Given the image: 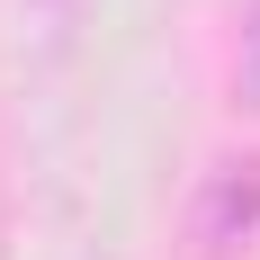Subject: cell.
Masks as SVG:
<instances>
[{
  "instance_id": "3957f363",
  "label": "cell",
  "mask_w": 260,
  "mask_h": 260,
  "mask_svg": "<svg viewBox=\"0 0 260 260\" xmlns=\"http://www.w3.org/2000/svg\"><path fill=\"white\" fill-rule=\"evenodd\" d=\"M234 108H260V0H242L234 27Z\"/></svg>"
},
{
  "instance_id": "6da1fadb",
  "label": "cell",
  "mask_w": 260,
  "mask_h": 260,
  "mask_svg": "<svg viewBox=\"0 0 260 260\" xmlns=\"http://www.w3.org/2000/svg\"><path fill=\"white\" fill-rule=\"evenodd\" d=\"M188 242H198V260H234L260 242V153L207 161V180L188 198Z\"/></svg>"
},
{
  "instance_id": "277c9868",
  "label": "cell",
  "mask_w": 260,
  "mask_h": 260,
  "mask_svg": "<svg viewBox=\"0 0 260 260\" xmlns=\"http://www.w3.org/2000/svg\"><path fill=\"white\" fill-rule=\"evenodd\" d=\"M0 260H9V224H0Z\"/></svg>"
},
{
  "instance_id": "7a4b0ae2",
  "label": "cell",
  "mask_w": 260,
  "mask_h": 260,
  "mask_svg": "<svg viewBox=\"0 0 260 260\" xmlns=\"http://www.w3.org/2000/svg\"><path fill=\"white\" fill-rule=\"evenodd\" d=\"M81 9L90 0H18V45L45 63V54H63L72 45V27H81Z\"/></svg>"
}]
</instances>
